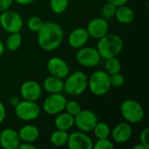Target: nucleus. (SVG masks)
<instances>
[{"mask_svg":"<svg viewBox=\"0 0 149 149\" xmlns=\"http://www.w3.org/2000/svg\"><path fill=\"white\" fill-rule=\"evenodd\" d=\"M38 33V43L41 49L52 52L58 49L64 39V31L60 24L55 22H44Z\"/></svg>","mask_w":149,"mask_h":149,"instance_id":"1","label":"nucleus"},{"mask_svg":"<svg viewBox=\"0 0 149 149\" xmlns=\"http://www.w3.org/2000/svg\"><path fill=\"white\" fill-rule=\"evenodd\" d=\"M124 42L122 38L113 33H107L99 39L97 50L103 59L117 57L123 50Z\"/></svg>","mask_w":149,"mask_h":149,"instance_id":"2","label":"nucleus"},{"mask_svg":"<svg viewBox=\"0 0 149 149\" xmlns=\"http://www.w3.org/2000/svg\"><path fill=\"white\" fill-rule=\"evenodd\" d=\"M111 87L110 75L106 71H95L88 78L87 88L95 96L101 97L106 95Z\"/></svg>","mask_w":149,"mask_h":149,"instance_id":"3","label":"nucleus"},{"mask_svg":"<svg viewBox=\"0 0 149 149\" xmlns=\"http://www.w3.org/2000/svg\"><path fill=\"white\" fill-rule=\"evenodd\" d=\"M88 76L82 71L69 73L64 81V91L72 96H79L87 89Z\"/></svg>","mask_w":149,"mask_h":149,"instance_id":"4","label":"nucleus"},{"mask_svg":"<svg viewBox=\"0 0 149 149\" xmlns=\"http://www.w3.org/2000/svg\"><path fill=\"white\" fill-rule=\"evenodd\" d=\"M120 113L123 119L130 124H137L143 120L145 111L142 106L135 100H125L120 105Z\"/></svg>","mask_w":149,"mask_h":149,"instance_id":"5","label":"nucleus"},{"mask_svg":"<svg viewBox=\"0 0 149 149\" xmlns=\"http://www.w3.org/2000/svg\"><path fill=\"white\" fill-rule=\"evenodd\" d=\"M23 18L19 13L7 10L0 14V25L7 32H20L23 28Z\"/></svg>","mask_w":149,"mask_h":149,"instance_id":"6","label":"nucleus"},{"mask_svg":"<svg viewBox=\"0 0 149 149\" xmlns=\"http://www.w3.org/2000/svg\"><path fill=\"white\" fill-rule=\"evenodd\" d=\"M16 116L24 121H31L36 120L40 114V107L36 101L20 100L14 107Z\"/></svg>","mask_w":149,"mask_h":149,"instance_id":"7","label":"nucleus"},{"mask_svg":"<svg viewBox=\"0 0 149 149\" xmlns=\"http://www.w3.org/2000/svg\"><path fill=\"white\" fill-rule=\"evenodd\" d=\"M76 61L84 67H94L97 66L101 59V57L97 50L91 46H83L78 49L75 54Z\"/></svg>","mask_w":149,"mask_h":149,"instance_id":"8","label":"nucleus"},{"mask_svg":"<svg viewBox=\"0 0 149 149\" xmlns=\"http://www.w3.org/2000/svg\"><path fill=\"white\" fill-rule=\"evenodd\" d=\"M66 98L61 93H50L43 103V110L48 115H57L65 110Z\"/></svg>","mask_w":149,"mask_h":149,"instance_id":"9","label":"nucleus"},{"mask_svg":"<svg viewBox=\"0 0 149 149\" xmlns=\"http://www.w3.org/2000/svg\"><path fill=\"white\" fill-rule=\"evenodd\" d=\"M97 115L91 110H81L74 116V126L82 132H93L95 125L98 122Z\"/></svg>","mask_w":149,"mask_h":149,"instance_id":"10","label":"nucleus"},{"mask_svg":"<svg viewBox=\"0 0 149 149\" xmlns=\"http://www.w3.org/2000/svg\"><path fill=\"white\" fill-rule=\"evenodd\" d=\"M66 146L69 149H92L93 141L86 133L79 130L69 134Z\"/></svg>","mask_w":149,"mask_h":149,"instance_id":"11","label":"nucleus"},{"mask_svg":"<svg viewBox=\"0 0 149 149\" xmlns=\"http://www.w3.org/2000/svg\"><path fill=\"white\" fill-rule=\"evenodd\" d=\"M46 67L51 75L62 79H65L70 73L67 62L60 57H52L47 61Z\"/></svg>","mask_w":149,"mask_h":149,"instance_id":"12","label":"nucleus"},{"mask_svg":"<svg viewBox=\"0 0 149 149\" xmlns=\"http://www.w3.org/2000/svg\"><path fill=\"white\" fill-rule=\"evenodd\" d=\"M19 93L23 100L37 102L42 96L43 89L37 81L26 80L21 85Z\"/></svg>","mask_w":149,"mask_h":149,"instance_id":"13","label":"nucleus"},{"mask_svg":"<svg viewBox=\"0 0 149 149\" xmlns=\"http://www.w3.org/2000/svg\"><path fill=\"white\" fill-rule=\"evenodd\" d=\"M86 29L90 38L100 39V38L108 33L109 24L106 18L95 17L87 24V27Z\"/></svg>","mask_w":149,"mask_h":149,"instance_id":"14","label":"nucleus"},{"mask_svg":"<svg viewBox=\"0 0 149 149\" xmlns=\"http://www.w3.org/2000/svg\"><path fill=\"white\" fill-rule=\"evenodd\" d=\"M133 135V128L128 122H120L113 130H111V136L114 142L123 144L127 142Z\"/></svg>","mask_w":149,"mask_h":149,"instance_id":"15","label":"nucleus"},{"mask_svg":"<svg viewBox=\"0 0 149 149\" xmlns=\"http://www.w3.org/2000/svg\"><path fill=\"white\" fill-rule=\"evenodd\" d=\"M21 141L17 131L13 128H5L0 132V146L3 149H17Z\"/></svg>","mask_w":149,"mask_h":149,"instance_id":"16","label":"nucleus"},{"mask_svg":"<svg viewBox=\"0 0 149 149\" xmlns=\"http://www.w3.org/2000/svg\"><path fill=\"white\" fill-rule=\"evenodd\" d=\"M90 37L86 28L79 27L72 30L67 38L68 45L74 49H79L86 45Z\"/></svg>","mask_w":149,"mask_h":149,"instance_id":"17","label":"nucleus"},{"mask_svg":"<svg viewBox=\"0 0 149 149\" xmlns=\"http://www.w3.org/2000/svg\"><path fill=\"white\" fill-rule=\"evenodd\" d=\"M17 133L22 142L29 143H34L39 138L40 135L39 129L32 124H27L23 126Z\"/></svg>","mask_w":149,"mask_h":149,"instance_id":"18","label":"nucleus"},{"mask_svg":"<svg viewBox=\"0 0 149 149\" xmlns=\"http://www.w3.org/2000/svg\"><path fill=\"white\" fill-rule=\"evenodd\" d=\"M114 17H116L117 21L120 22V24H129L134 21L135 14L131 7L127 6V4H123L116 8Z\"/></svg>","mask_w":149,"mask_h":149,"instance_id":"19","label":"nucleus"},{"mask_svg":"<svg viewBox=\"0 0 149 149\" xmlns=\"http://www.w3.org/2000/svg\"><path fill=\"white\" fill-rule=\"evenodd\" d=\"M54 126L56 129L68 132L74 126V116L69 114L66 112H61L57 114L54 120Z\"/></svg>","mask_w":149,"mask_h":149,"instance_id":"20","label":"nucleus"},{"mask_svg":"<svg viewBox=\"0 0 149 149\" xmlns=\"http://www.w3.org/2000/svg\"><path fill=\"white\" fill-rule=\"evenodd\" d=\"M43 88L49 93H59L64 91V80L50 75L43 82Z\"/></svg>","mask_w":149,"mask_h":149,"instance_id":"21","label":"nucleus"},{"mask_svg":"<svg viewBox=\"0 0 149 149\" xmlns=\"http://www.w3.org/2000/svg\"><path fill=\"white\" fill-rule=\"evenodd\" d=\"M68 136H69V134L67 131L56 129L54 132L52 133L50 136V141L55 147H58V148L64 147L67 143Z\"/></svg>","mask_w":149,"mask_h":149,"instance_id":"22","label":"nucleus"},{"mask_svg":"<svg viewBox=\"0 0 149 149\" xmlns=\"http://www.w3.org/2000/svg\"><path fill=\"white\" fill-rule=\"evenodd\" d=\"M22 42H23V38H22L21 33L12 32V33H10V35L8 36L4 45L9 51L15 52L20 48Z\"/></svg>","mask_w":149,"mask_h":149,"instance_id":"23","label":"nucleus"},{"mask_svg":"<svg viewBox=\"0 0 149 149\" xmlns=\"http://www.w3.org/2000/svg\"><path fill=\"white\" fill-rule=\"evenodd\" d=\"M93 132L97 139H106L109 138V136L111 135V128L109 125L102 121L97 122Z\"/></svg>","mask_w":149,"mask_h":149,"instance_id":"24","label":"nucleus"},{"mask_svg":"<svg viewBox=\"0 0 149 149\" xmlns=\"http://www.w3.org/2000/svg\"><path fill=\"white\" fill-rule=\"evenodd\" d=\"M105 60V70L109 75L120 72L122 65L120 59H118L116 57H113L107 58Z\"/></svg>","mask_w":149,"mask_h":149,"instance_id":"25","label":"nucleus"},{"mask_svg":"<svg viewBox=\"0 0 149 149\" xmlns=\"http://www.w3.org/2000/svg\"><path fill=\"white\" fill-rule=\"evenodd\" d=\"M69 5V0H50V8L55 14L64 13Z\"/></svg>","mask_w":149,"mask_h":149,"instance_id":"26","label":"nucleus"},{"mask_svg":"<svg viewBox=\"0 0 149 149\" xmlns=\"http://www.w3.org/2000/svg\"><path fill=\"white\" fill-rule=\"evenodd\" d=\"M43 24H44V21L39 17L32 16L27 20L26 25H27V28L31 31L38 32L41 29V27L43 26Z\"/></svg>","mask_w":149,"mask_h":149,"instance_id":"27","label":"nucleus"},{"mask_svg":"<svg viewBox=\"0 0 149 149\" xmlns=\"http://www.w3.org/2000/svg\"><path fill=\"white\" fill-rule=\"evenodd\" d=\"M65 110L69 114L75 116L82 110V108L79 102H77L75 100H67L65 107Z\"/></svg>","mask_w":149,"mask_h":149,"instance_id":"28","label":"nucleus"},{"mask_svg":"<svg viewBox=\"0 0 149 149\" xmlns=\"http://www.w3.org/2000/svg\"><path fill=\"white\" fill-rule=\"evenodd\" d=\"M116 8L117 7L111 3H109V2L106 3L101 8V14H102L103 17L106 19H109V18H112L113 17H114Z\"/></svg>","mask_w":149,"mask_h":149,"instance_id":"29","label":"nucleus"},{"mask_svg":"<svg viewBox=\"0 0 149 149\" xmlns=\"http://www.w3.org/2000/svg\"><path fill=\"white\" fill-rule=\"evenodd\" d=\"M93 148L94 149H113L114 148V145L108 138L98 139Z\"/></svg>","mask_w":149,"mask_h":149,"instance_id":"30","label":"nucleus"},{"mask_svg":"<svg viewBox=\"0 0 149 149\" xmlns=\"http://www.w3.org/2000/svg\"><path fill=\"white\" fill-rule=\"evenodd\" d=\"M110 83L112 87H120L124 85L125 78L120 72L110 75Z\"/></svg>","mask_w":149,"mask_h":149,"instance_id":"31","label":"nucleus"},{"mask_svg":"<svg viewBox=\"0 0 149 149\" xmlns=\"http://www.w3.org/2000/svg\"><path fill=\"white\" fill-rule=\"evenodd\" d=\"M140 143H141L147 149L149 148V129L148 127H145L140 134L139 136Z\"/></svg>","mask_w":149,"mask_h":149,"instance_id":"32","label":"nucleus"},{"mask_svg":"<svg viewBox=\"0 0 149 149\" xmlns=\"http://www.w3.org/2000/svg\"><path fill=\"white\" fill-rule=\"evenodd\" d=\"M13 0H0V13L10 9Z\"/></svg>","mask_w":149,"mask_h":149,"instance_id":"33","label":"nucleus"},{"mask_svg":"<svg viewBox=\"0 0 149 149\" xmlns=\"http://www.w3.org/2000/svg\"><path fill=\"white\" fill-rule=\"evenodd\" d=\"M5 118H6V108L4 104L2 101H0V124L4 121Z\"/></svg>","mask_w":149,"mask_h":149,"instance_id":"34","label":"nucleus"},{"mask_svg":"<svg viewBox=\"0 0 149 149\" xmlns=\"http://www.w3.org/2000/svg\"><path fill=\"white\" fill-rule=\"evenodd\" d=\"M17 149H36V147L32 143L29 142H20Z\"/></svg>","mask_w":149,"mask_h":149,"instance_id":"35","label":"nucleus"},{"mask_svg":"<svg viewBox=\"0 0 149 149\" xmlns=\"http://www.w3.org/2000/svg\"><path fill=\"white\" fill-rule=\"evenodd\" d=\"M107 1L111 3H113L116 7L123 5V4H127V3L128 2V0H107Z\"/></svg>","mask_w":149,"mask_h":149,"instance_id":"36","label":"nucleus"},{"mask_svg":"<svg viewBox=\"0 0 149 149\" xmlns=\"http://www.w3.org/2000/svg\"><path fill=\"white\" fill-rule=\"evenodd\" d=\"M9 101H10V106L13 107H15L20 102V100H19V98H18L17 96H11V97L10 98Z\"/></svg>","mask_w":149,"mask_h":149,"instance_id":"37","label":"nucleus"},{"mask_svg":"<svg viewBox=\"0 0 149 149\" xmlns=\"http://www.w3.org/2000/svg\"><path fill=\"white\" fill-rule=\"evenodd\" d=\"M34 1L35 0H13V2H16L17 3L21 4V5H27V4L33 3Z\"/></svg>","mask_w":149,"mask_h":149,"instance_id":"38","label":"nucleus"},{"mask_svg":"<svg viewBox=\"0 0 149 149\" xmlns=\"http://www.w3.org/2000/svg\"><path fill=\"white\" fill-rule=\"evenodd\" d=\"M4 49H5V45H3V43L0 40V56H2L4 52Z\"/></svg>","mask_w":149,"mask_h":149,"instance_id":"39","label":"nucleus"},{"mask_svg":"<svg viewBox=\"0 0 149 149\" xmlns=\"http://www.w3.org/2000/svg\"><path fill=\"white\" fill-rule=\"evenodd\" d=\"M134 149H147L145 148V146H143L141 143H140V144H138V145H135L134 147Z\"/></svg>","mask_w":149,"mask_h":149,"instance_id":"40","label":"nucleus"}]
</instances>
